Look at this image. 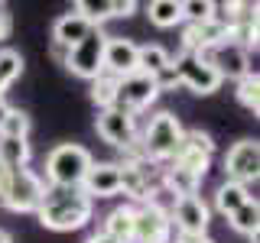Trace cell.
I'll return each instance as SVG.
<instances>
[{"instance_id":"e0dca14e","label":"cell","mask_w":260,"mask_h":243,"mask_svg":"<svg viewBox=\"0 0 260 243\" xmlns=\"http://www.w3.org/2000/svg\"><path fill=\"white\" fill-rule=\"evenodd\" d=\"M117 169H120V194L127 198V205H134V208L146 205L150 194L156 191V185H153L134 162H117Z\"/></svg>"},{"instance_id":"9a60e30c","label":"cell","mask_w":260,"mask_h":243,"mask_svg":"<svg viewBox=\"0 0 260 243\" xmlns=\"http://www.w3.org/2000/svg\"><path fill=\"white\" fill-rule=\"evenodd\" d=\"M137 71V43H130L124 36H108L104 46V75L124 78Z\"/></svg>"},{"instance_id":"d590c367","label":"cell","mask_w":260,"mask_h":243,"mask_svg":"<svg viewBox=\"0 0 260 243\" xmlns=\"http://www.w3.org/2000/svg\"><path fill=\"white\" fill-rule=\"evenodd\" d=\"M0 243H13V237H10V233L4 230V227H0Z\"/></svg>"},{"instance_id":"8fae6325","label":"cell","mask_w":260,"mask_h":243,"mask_svg":"<svg viewBox=\"0 0 260 243\" xmlns=\"http://www.w3.org/2000/svg\"><path fill=\"white\" fill-rule=\"evenodd\" d=\"M221 169H224V182H238L250 188V182H257V175H260V143L250 140V136L238 140L224 152Z\"/></svg>"},{"instance_id":"f1b7e54d","label":"cell","mask_w":260,"mask_h":243,"mask_svg":"<svg viewBox=\"0 0 260 243\" xmlns=\"http://www.w3.org/2000/svg\"><path fill=\"white\" fill-rule=\"evenodd\" d=\"M211 16H215L211 0H185L182 4V23H205Z\"/></svg>"},{"instance_id":"7c38bea8","label":"cell","mask_w":260,"mask_h":243,"mask_svg":"<svg viewBox=\"0 0 260 243\" xmlns=\"http://www.w3.org/2000/svg\"><path fill=\"white\" fill-rule=\"evenodd\" d=\"M94 130L98 136H101L108 146H114V149H127V146H134L137 140H140V130H137V117L120 107H111V110H98L94 117Z\"/></svg>"},{"instance_id":"d4e9b609","label":"cell","mask_w":260,"mask_h":243,"mask_svg":"<svg viewBox=\"0 0 260 243\" xmlns=\"http://www.w3.org/2000/svg\"><path fill=\"white\" fill-rule=\"evenodd\" d=\"M234 97H238V104L244 110H250V113L260 110V75L257 71H250L241 81H234Z\"/></svg>"},{"instance_id":"d6a6232c","label":"cell","mask_w":260,"mask_h":243,"mask_svg":"<svg viewBox=\"0 0 260 243\" xmlns=\"http://www.w3.org/2000/svg\"><path fill=\"white\" fill-rule=\"evenodd\" d=\"M176 243H215L211 237H176Z\"/></svg>"},{"instance_id":"4dcf8cb0","label":"cell","mask_w":260,"mask_h":243,"mask_svg":"<svg viewBox=\"0 0 260 243\" xmlns=\"http://www.w3.org/2000/svg\"><path fill=\"white\" fill-rule=\"evenodd\" d=\"M49 52H52V59L59 62V65H65V55H69V49H65V46H59V43H52V46H49Z\"/></svg>"},{"instance_id":"ba28073f","label":"cell","mask_w":260,"mask_h":243,"mask_svg":"<svg viewBox=\"0 0 260 243\" xmlns=\"http://www.w3.org/2000/svg\"><path fill=\"white\" fill-rule=\"evenodd\" d=\"M162 91H159V81L153 75H143V71H134V75H124L117 78V104L114 107L127 110V113H143L150 110V104L156 101Z\"/></svg>"},{"instance_id":"83f0119b","label":"cell","mask_w":260,"mask_h":243,"mask_svg":"<svg viewBox=\"0 0 260 243\" xmlns=\"http://www.w3.org/2000/svg\"><path fill=\"white\" fill-rule=\"evenodd\" d=\"M23 55L16 52V49H0V97H4V91L13 85L16 78L23 75Z\"/></svg>"},{"instance_id":"ac0fdd59","label":"cell","mask_w":260,"mask_h":243,"mask_svg":"<svg viewBox=\"0 0 260 243\" xmlns=\"http://www.w3.org/2000/svg\"><path fill=\"white\" fill-rule=\"evenodd\" d=\"M134 214H137V208L127 205V201L117 205V208H111L101 221V233L111 237V240H117V243H134Z\"/></svg>"},{"instance_id":"2e32d148","label":"cell","mask_w":260,"mask_h":243,"mask_svg":"<svg viewBox=\"0 0 260 243\" xmlns=\"http://www.w3.org/2000/svg\"><path fill=\"white\" fill-rule=\"evenodd\" d=\"M75 13H81L91 26H101L104 20H117V16H134L137 4L134 0H81L72 7Z\"/></svg>"},{"instance_id":"603a6c76","label":"cell","mask_w":260,"mask_h":243,"mask_svg":"<svg viewBox=\"0 0 260 243\" xmlns=\"http://www.w3.org/2000/svg\"><path fill=\"white\" fill-rule=\"evenodd\" d=\"M32 159V146L29 140H7V136H0V166L4 169H23L29 166Z\"/></svg>"},{"instance_id":"277c9868","label":"cell","mask_w":260,"mask_h":243,"mask_svg":"<svg viewBox=\"0 0 260 243\" xmlns=\"http://www.w3.org/2000/svg\"><path fill=\"white\" fill-rule=\"evenodd\" d=\"M46 191H49V185L43 182V175H36L29 166H23L10 172V185H7V194L0 205L7 211H13V214H36Z\"/></svg>"},{"instance_id":"d6986e66","label":"cell","mask_w":260,"mask_h":243,"mask_svg":"<svg viewBox=\"0 0 260 243\" xmlns=\"http://www.w3.org/2000/svg\"><path fill=\"white\" fill-rule=\"evenodd\" d=\"M88 32H91V23H88L81 13L69 10V13H62L59 20L52 23V43H59V46H65V49H72L75 43H81Z\"/></svg>"},{"instance_id":"f546056e","label":"cell","mask_w":260,"mask_h":243,"mask_svg":"<svg viewBox=\"0 0 260 243\" xmlns=\"http://www.w3.org/2000/svg\"><path fill=\"white\" fill-rule=\"evenodd\" d=\"M10 32H13V13L7 7H0V43L10 39Z\"/></svg>"},{"instance_id":"6da1fadb","label":"cell","mask_w":260,"mask_h":243,"mask_svg":"<svg viewBox=\"0 0 260 243\" xmlns=\"http://www.w3.org/2000/svg\"><path fill=\"white\" fill-rule=\"evenodd\" d=\"M94 214V201L81 188H49L43 205L36 208V217L52 233H72L81 230Z\"/></svg>"},{"instance_id":"e575fe53","label":"cell","mask_w":260,"mask_h":243,"mask_svg":"<svg viewBox=\"0 0 260 243\" xmlns=\"http://www.w3.org/2000/svg\"><path fill=\"white\" fill-rule=\"evenodd\" d=\"M7 110H10V104L4 101V97H0V124H4V117H7Z\"/></svg>"},{"instance_id":"5bb4252c","label":"cell","mask_w":260,"mask_h":243,"mask_svg":"<svg viewBox=\"0 0 260 243\" xmlns=\"http://www.w3.org/2000/svg\"><path fill=\"white\" fill-rule=\"evenodd\" d=\"M78 188L85 191L91 201L120 194V169H117V162H91V169L85 172Z\"/></svg>"},{"instance_id":"836d02e7","label":"cell","mask_w":260,"mask_h":243,"mask_svg":"<svg viewBox=\"0 0 260 243\" xmlns=\"http://www.w3.org/2000/svg\"><path fill=\"white\" fill-rule=\"evenodd\" d=\"M85 243H117V240H111V237H104V233H101V230H98V233H91V237H88Z\"/></svg>"},{"instance_id":"5b68a950","label":"cell","mask_w":260,"mask_h":243,"mask_svg":"<svg viewBox=\"0 0 260 243\" xmlns=\"http://www.w3.org/2000/svg\"><path fill=\"white\" fill-rule=\"evenodd\" d=\"M211 156H215V140H211V133L195 127V130H185L182 133V143H179L176 156L169 159L166 166L182 169V172H189V175L205 182V175L211 169Z\"/></svg>"},{"instance_id":"30bf717a","label":"cell","mask_w":260,"mask_h":243,"mask_svg":"<svg viewBox=\"0 0 260 243\" xmlns=\"http://www.w3.org/2000/svg\"><path fill=\"white\" fill-rule=\"evenodd\" d=\"M169 221L179 230V237H208L211 224V208L202 194H189V198H176L169 208Z\"/></svg>"},{"instance_id":"8992f818","label":"cell","mask_w":260,"mask_h":243,"mask_svg":"<svg viewBox=\"0 0 260 243\" xmlns=\"http://www.w3.org/2000/svg\"><path fill=\"white\" fill-rule=\"evenodd\" d=\"M104 46H108V32L101 26H91L81 43H75L65 55V68L72 71L75 78L94 81L98 75H104Z\"/></svg>"},{"instance_id":"484cf974","label":"cell","mask_w":260,"mask_h":243,"mask_svg":"<svg viewBox=\"0 0 260 243\" xmlns=\"http://www.w3.org/2000/svg\"><path fill=\"white\" fill-rule=\"evenodd\" d=\"M29 130H32L29 113L20 110V107H10L4 124H0V136H7V140H29Z\"/></svg>"},{"instance_id":"1f68e13d","label":"cell","mask_w":260,"mask_h":243,"mask_svg":"<svg viewBox=\"0 0 260 243\" xmlns=\"http://www.w3.org/2000/svg\"><path fill=\"white\" fill-rule=\"evenodd\" d=\"M7 185H10V169L0 166V201H4V194H7Z\"/></svg>"},{"instance_id":"3957f363","label":"cell","mask_w":260,"mask_h":243,"mask_svg":"<svg viewBox=\"0 0 260 243\" xmlns=\"http://www.w3.org/2000/svg\"><path fill=\"white\" fill-rule=\"evenodd\" d=\"M182 133H185V127L179 124V117H176L173 110H156L150 117V124L143 127V133H140L143 156L150 159V162L166 166V162L176 156L179 143H182Z\"/></svg>"},{"instance_id":"cb8c5ba5","label":"cell","mask_w":260,"mask_h":243,"mask_svg":"<svg viewBox=\"0 0 260 243\" xmlns=\"http://www.w3.org/2000/svg\"><path fill=\"white\" fill-rule=\"evenodd\" d=\"M228 224H231L234 233H244V237L257 233V227H260V205H257V198L244 201V205L234 211L231 217H228Z\"/></svg>"},{"instance_id":"44dd1931","label":"cell","mask_w":260,"mask_h":243,"mask_svg":"<svg viewBox=\"0 0 260 243\" xmlns=\"http://www.w3.org/2000/svg\"><path fill=\"white\" fill-rule=\"evenodd\" d=\"M244 201H250V188L247 185H238V182H221L215 188V211L224 217H231Z\"/></svg>"},{"instance_id":"52a82bcc","label":"cell","mask_w":260,"mask_h":243,"mask_svg":"<svg viewBox=\"0 0 260 243\" xmlns=\"http://www.w3.org/2000/svg\"><path fill=\"white\" fill-rule=\"evenodd\" d=\"M169 71L173 78L179 81V88H189L192 94H215L218 88L224 85L221 75H218L211 65H205L199 55L192 52H179V55H169Z\"/></svg>"},{"instance_id":"4fadbf2b","label":"cell","mask_w":260,"mask_h":243,"mask_svg":"<svg viewBox=\"0 0 260 243\" xmlns=\"http://www.w3.org/2000/svg\"><path fill=\"white\" fill-rule=\"evenodd\" d=\"M134 243H173L169 211L156 205H140L134 214Z\"/></svg>"},{"instance_id":"ffe728a7","label":"cell","mask_w":260,"mask_h":243,"mask_svg":"<svg viewBox=\"0 0 260 243\" xmlns=\"http://www.w3.org/2000/svg\"><path fill=\"white\" fill-rule=\"evenodd\" d=\"M137 71L159 78L162 71H169V52H166L162 46H156V43L137 46Z\"/></svg>"},{"instance_id":"7a4b0ae2","label":"cell","mask_w":260,"mask_h":243,"mask_svg":"<svg viewBox=\"0 0 260 243\" xmlns=\"http://www.w3.org/2000/svg\"><path fill=\"white\" fill-rule=\"evenodd\" d=\"M94 156L78 143H59L46 156V178L49 188H78L85 172L91 169Z\"/></svg>"},{"instance_id":"9c48e42d","label":"cell","mask_w":260,"mask_h":243,"mask_svg":"<svg viewBox=\"0 0 260 243\" xmlns=\"http://www.w3.org/2000/svg\"><path fill=\"white\" fill-rule=\"evenodd\" d=\"M199 59L211 65V68L221 75V81H241L244 75H250L254 71V65H250V52L247 49H241L238 43H218V46H211V49H202L199 52Z\"/></svg>"},{"instance_id":"7402d4cb","label":"cell","mask_w":260,"mask_h":243,"mask_svg":"<svg viewBox=\"0 0 260 243\" xmlns=\"http://www.w3.org/2000/svg\"><path fill=\"white\" fill-rule=\"evenodd\" d=\"M146 16L156 29H173L182 23V4L179 0H153V4H146Z\"/></svg>"},{"instance_id":"4316f807","label":"cell","mask_w":260,"mask_h":243,"mask_svg":"<svg viewBox=\"0 0 260 243\" xmlns=\"http://www.w3.org/2000/svg\"><path fill=\"white\" fill-rule=\"evenodd\" d=\"M91 101H94V107L98 110H111L114 104H117V78L114 75H98L91 81Z\"/></svg>"}]
</instances>
